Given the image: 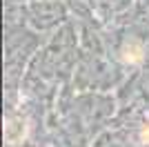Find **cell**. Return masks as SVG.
I'll return each instance as SVG.
<instances>
[{
	"label": "cell",
	"mask_w": 149,
	"mask_h": 147,
	"mask_svg": "<svg viewBox=\"0 0 149 147\" xmlns=\"http://www.w3.org/2000/svg\"><path fill=\"white\" fill-rule=\"evenodd\" d=\"M123 58L127 62H140V60H143V45L138 43V40L127 43L125 49H123Z\"/></svg>",
	"instance_id": "1"
}]
</instances>
